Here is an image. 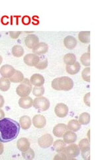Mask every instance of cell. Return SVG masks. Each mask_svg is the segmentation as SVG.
<instances>
[{
  "label": "cell",
  "instance_id": "6da1fadb",
  "mask_svg": "<svg viewBox=\"0 0 106 160\" xmlns=\"http://www.w3.org/2000/svg\"><path fill=\"white\" fill-rule=\"evenodd\" d=\"M19 123L16 120L4 118L0 119V141L7 143L16 139L20 132Z\"/></svg>",
  "mask_w": 106,
  "mask_h": 160
},
{
  "label": "cell",
  "instance_id": "7a4b0ae2",
  "mask_svg": "<svg viewBox=\"0 0 106 160\" xmlns=\"http://www.w3.org/2000/svg\"><path fill=\"white\" fill-rule=\"evenodd\" d=\"M52 88L57 91H69L74 87L73 80L67 76L55 78L51 83Z\"/></svg>",
  "mask_w": 106,
  "mask_h": 160
},
{
  "label": "cell",
  "instance_id": "3957f363",
  "mask_svg": "<svg viewBox=\"0 0 106 160\" xmlns=\"http://www.w3.org/2000/svg\"><path fill=\"white\" fill-rule=\"evenodd\" d=\"M32 91V84L28 78H24L16 89V93L20 97L29 96Z\"/></svg>",
  "mask_w": 106,
  "mask_h": 160
},
{
  "label": "cell",
  "instance_id": "277c9868",
  "mask_svg": "<svg viewBox=\"0 0 106 160\" xmlns=\"http://www.w3.org/2000/svg\"><path fill=\"white\" fill-rule=\"evenodd\" d=\"M33 106L35 109L41 112L47 111L50 108L49 100L45 97H37L33 100Z\"/></svg>",
  "mask_w": 106,
  "mask_h": 160
},
{
  "label": "cell",
  "instance_id": "5b68a950",
  "mask_svg": "<svg viewBox=\"0 0 106 160\" xmlns=\"http://www.w3.org/2000/svg\"><path fill=\"white\" fill-rule=\"evenodd\" d=\"M62 152L66 154V156L68 158V159H72L80 155V149L78 145L70 143L69 146H66L64 148Z\"/></svg>",
  "mask_w": 106,
  "mask_h": 160
},
{
  "label": "cell",
  "instance_id": "8992f818",
  "mask_svg": "<svg viewBox=\"0 0 106 160\" xmlns=\"http://www.w3.org/2000/svg\"><path fill=\"white\" fill-rule=\"evenodd\" d=\"M54 139L53 136L50 134H44L38 139V143L39 146L42 148H48L53 145Z\"/></svg>",
  "mask_w": 106,
  "mask_h": 160
},
{
  "label": "cell",
  "instance_id": "52a82bcc",
  "mask_svg": "<svg viewBox=\"0 0 106 160\" xmlns=\"http://www.w3.org/2000/svg\"><path fill=\"white\" fill-rule=\"evenodd\" d=\"M68 107L63 103H59L57 104L54 108V112L57 116L60 118H65L68 113Z\"/></svg>",
  "mask_w": 106,
  "mask_h": 160
},
{
  "label": "cell",
  "instance_id": "ba28073f",
  "mask_svg": "<svg viewBox=\"0 0 106 160\" xmlns=\"http://www.w3.org/2000/svg\"><path fill=\"white\" fill-rule=\"evenodd\" d=\"M39 57L38 55L35 53H28L26 56H25L23 60L25 64H27L29 66L35 67L39 62Z\"/></svg>",
  "mask_w": 106,
  "mask_h": 160
},
{
  "label": "cell",
  "instance_id": "9c48e42d",
  "mask_svg": "<svg viewBox=\"0 0 106 160\" xmlns=\"http://www.w3.org/2000/svg\"><path fill=\"white\" fill-rule=\"evenodd\" d=\"M39 43V38L35 34H30L25 38V43L28 48L33 49Z\"/></svg>",
  "mask_w": 106,
  "mask_h": 160
},
{
  "label": "cell",
  "instance_id": "30bf717a",
  "mask_svg": "<svg viewBox=\"0 0 106 160\" xmlns=\"http://www.w3.org/2000/svg\"><path fill=\"white\" fill-rule=\"evenodd\" d=\"M33 126L38 129L43 128L47 124V119L42 115H35L33 118Z\"/></svg>",
  "mask_w": 106,
  "mask_h": 160
},
{
  "label": "cell",
  "instance_id": "8fae6325",
  "mask_svg": "<svg viewBox=\"0 0 106 160\" xmlns=\"http://www.w3.org/2000/svg\"><path fill=\"white\" fill-rule=\"evenodd\" d=\"M68 130L67 125L64 123H58L53 128V133L54 136L57 138H62L64 133Z\"/></svg>",
  "mask_w": 106,
  "mask_h": 160
},
{
  "label": "cell",
  "instance_id": "7c38bea8",
  "mask_svg": "<svg viewBox=\"0 0 106 160\" xmlns=\"http://www.w3.org/2000/svg\"><path fill=\"white\" fill-rule=\"evenodd\" d=\"M48 50V45L44 42H39L36 46L33 49V53L40 56L46 53Z\"/></svg>",
  "mask_w": 106,
  "mask_h": 160
},
{
  "label": "cell",
  "instance_id": "4fadbf2b",
  "mask_svg": "<svg viewBox=\"0 0 106 160\" xmlns=\"http://www.w3.org/2000/svg\"><path fill=\"white\" fill-rule=\"evenodd\" d=\"M30 82L33 86L37 87L43 86L44 83V78L41 74L35 73L30 78Z\"/></svg>",
  "mask_w": 106,
  "mask_h": 160
},
{
  "label": "cell",
  "instance_id": "5bb4252c",
  "mask_svg": "<svg viewBox=\"0 0 106 160\" xmlns=\"http://www.w3.org/2000/svg\"><path fill=\"white\" fill-rule=\"evenodd\" d=\"M15 71L16 69L13 66L10 65H3L0 69V74L2 75V77L9 79L13 74Z\"/></svg>",
  "mask_w": 106,
  "mask_h": 160
},
{
  "label": "cell",
  "instance_id": "9a60e30c",
  "mask_svg": "<svg viewBox=\"0 0 106 160\" xmlns=\"http://www.w3.org/2000/svg\"><path fill=\"white\" fill-rule=\"evenodd\" d=\"M63 141L67 144L74 143L77 139V135L74 132L70 131V130H67V132L63 135Z\"/></svg>",
  "mask_w": 106,
  "mask_h": 160
},
{
  "label": "cell",
  "instance_id": "2e32d148",
  "mask_svg": "<svg viewBox=\"0 0 106 160\" xmlns=\"http://www.w3.org/2000/svg\"><path fill=\"white\" fill-rule=\"evenodd\" d=\"M19 106L23 109H29L33 106V100L31 97L25 96L21 97L19 99Z\"/></svg>",
  "mask_w": 106,
  "mask_h": 160
},
{
  "label": "cell",
  "instance_id": "e0dca14e",
  "mask_svg": "<svg viewBox=\"0 0 106 160\" xmlns=\"http://www.w3.org/2000/svg\"><path fill=\"white\" fill-rule=\"evenodd\" d=\"M30 142L29 139L26 138H21L17 140V147L19 150L21 152H25L30 148Z\"/></svg>",
  "mask_w": 106,
  "mask_h": 160
},
{
  "label": "cell",
  "instance_id": "ac0fdd59",
  "mask_svg": "<svg viewBox=\"0 0 106 160\" xmlns=\"http://www.w3.org/2000/svg\"><path fill=\"white\" fill-rule=\"evenodd\" d=\"M64 46L68 49H73L77 45V40L72 36H68L64 39Z\"/></svg>",
  "mask_w": 106,
  "mask_h": 160
},
{
  "label": "cell",
  "instance_id": "d6986e66",
  "mask_svg": "<svg viewBox=\"0 0 106 160\" xmlns=\"http://www.w3.org/2000/svg\"><path fill=\"white\" fill-rule=\"evenodd\" d=\"M19 125L23 129L27 130L30 128L31 126V119L27 116H23L20 118L19 119Z\"/></svg>",
  "mask_w": 106,
  "mask_h": 160
},
{
  "label": "cell",
  "instance_id": "ffe728a7",
  "mask_svg": "<svg viewBox=\"0 0 106 160\" xmlns=\"http://www.w3.org/2000/svg\"><path fill=\"white\" fill-rule=\"evenodd\" d=\"M80 68H81V66L78 62H76L71 66H66V70L69 75H75L78 73L80 72Z\"/></svg>",
  "mask_w": 106,
  "mask_h": 160
},
{
  "label": "cell",
  "instance_id": "44dd1931",
  "mask_svg": "<svg viewBox=\"0 0 106 160\" xmlns=\"http://www.w3.org/2000/svg\"><path fill=\"white\" fill-rule=\"evenodd\" d=\"M67 128L68 130L72 131L74 132H78L81 128V124L80 123L78 120L77 119H72L69 121L67 125Z\"/></svg>",
  "mask_w": 106,
  "mask_h": 160
},
{
  "label": "cell",
  "instance_id": "7402d4cb",
  "mask_svg": "<svg viewBox=\"0 0 106 160\" xmlns=\"http://www.w3.org/2000/svg\"><path fill=\"white\" fill-rule=\"evenodd\" d=\"M24 79L23 74L18 70H16L12 76L9 78V81L13 83H21Z\"/></svg>",
  "mask_w": 106,
  "mask_h": 160
},
{
  "label": "cell",
  "instance_id": "603a6c76",
  "mask_svg": "<svg viewBox=\"0 0 106 160\" xmlns=\"http://www.w3.org/2000/svg\"><path fill=\"white\" fill-rule=\"evenodd\" d=\"M39 62L37 64V66H35L37 69L42 70L46 69L48 66V59L46 58V56H44V55H40L39 56Z\"/></svg>",
  "mask_w": 106,
  "mask_h": 160
},
{
  "label": "cell",
  "instance_id": "cb8c5ba5",
  "mask_svg": "<svg viewBox=\"0 0 106 160\" xmlns=\"http://www.w3.org/2000/svg\"><path fill=\"white\" fill-rule=\"evenodd\" d=\"M11 86V82L9 79L6 78H0V90L2 92H7Z\"/></svg>",
  "mask_w": 106,
  "mask_h": 160
},
{
  "label": "cell",
  "instance_id": "d4e9b609",
  "mask_svg": "<svg viewBox=\"0 0 106 160\" xmlns=\"http://www.w3.org/2000/svg\"><path fill=\"white\" fill-rule=\"evenodd\" d=\"M64 63L67 66H71V65L74 64L76 62V57L74 53H67L64 56L63 58Z\"/></svg>",
  "mask_w": 106,
  "mask_h": 160
},
{
  "label": "cell",
  "instance_id": "484cf974",
  "mask_svg": "<svg viewBox=\"0 0 106 160\" xmlns=\"http://www.w3.org/2000/svg\"><path fill=\"white\" fill-rule=\"evenodd\" d=\"M78 39L83 43H89L90 42V32H80L78 33Z\"/></svg>",
  "mask_w": 106,
  "mask_h": 160
},
{
  "label": "cell",
  "instance_id": "4316f807",
  "mask_svg": "<svg viewBox=\"0 0 106 160\" xmlns=\"http://www.w3.org/2000/svg\"><path fill=\"white\" fill-rule=\"evenodd\" d=\"M53 144L54 149L57 152H62L64 148L67 146H66V143L62 139H58L57 141H55Z\"/></svg>",
  "mask_w": 106,
  "mask_h": 160
},
{
  "label": "cell",
  "instance_id": "83f0119b",
  "mask_svg": "<svg viewBox=\"0 0 106 160\" xmlns=\"http://www.w3.org/2000/svg\"><path fill=\"white\" fill-rule=\"evenodd\" d=\"M78 122L81 125H88L90 122V115L87 112L82 113L80 115Z\"/></svg>",
  "mask_w": 106,
  "mask_h": 160
},
{
  "label": "cell",
  "instance_id": "f1b7e54d",
  "mask_svg": "<svg viewBox=\"0 0 106 160\" xmlns=\"http://www.w3.org/2000/svg\"><path fill=\"white\" fill-rule=\"evenodd\" d=\"M12 54L15 57H21L24 54V49L23 47H21V46H19V45L14 46L12 48Z\"/></svg>",
  "mask_w": 106,
  "mask_h": 160
},
{
  "label": "cell",
  "instance_id": "f546056e",
  "mask_svg": "<svg viewBox=\"0 0 106 160\" xmlns=\"http://www.w3.org/2000/svg\"><path fill=\"white\" fill-rule=\"evenodd\" d=\"M80 62L84 66L90 67V53H85L82 55L80 58Z\"/></svg>",
  "mask_w": 106,
  "mask_h": 160
},
{
  "label": "cell",
  "instance_id": "4dcf8cb0",
  "mask_svg": "<svg viewBox=\"0 0 106 160\" xmlns=\"http://www.w3.org/2000/svg\"><path fill=\"white\" fill-rule=\"evenodd\" d=\"M22 156L25 159H33L35 158V152L31 148L22 152Z\"/></svg>",
  "mask_w": 106,
  "mask_h": 160
},
{
  "label": "cell",
  "instance_id": "1f68e13d",
  "mask_svg": "<svg viewBox=\"0 0 106 160\" xmlns=\"http://www.w3.org/2000/svg\"><path fill=\"white\" fill-rule=\"evenodd\" d=\"M78 146H79L80 151H81V150H82V149L90 148V140L87 138L82 139V140H80V142L78 143Z\"/></svg>",
  "mask_w": 106,
  "mask_h": 160
},
{
  "label": "cell",
  "instance_id": "d6a6232c",
  "mask_svg": "<svg viewBox=\"0 0 106 160\" xmlns=\"http://www.w3.org/2000/svg\"><path fill=\"white\" fill-rule=\"evenodd\" d=\"M33 93L36 97L43 96V94L44 93V88L43 87V86L40 87L35 86L33 89Z\"/></svg>",
  "mask_w": 106,
  "mask_h": 160
},
{
  "label": "cell",
  "instance_id": "836d02e7",
  "mask_svg": "<svg viewBox=\"0 0 106 160\" xmlns=\"http://www.w3.org/2000/svg\"><path fill=\"white\" fill-rule=\"evenodd\" d=\"M82 76L84 81L90 82V68L87 67L83 69L82 72Z\"/></svg>",
  "mask_w": 106,
  "mask_h": 160
},
{
  "label": "cell",
  "instance_id": "e575fe53",
  "mask_svg": "<svg viewBox=\"0 0 106 160\" xmlns=\"http://www.w3.org/2000/svg\"><path fill=\"white\" fill-rule=\"evenodd\" d=\"M80 152H81L83 159L85 160H89L90 159V148L82 149Z\"/></svg>",
  "mask_w": 106,
  "mask_h": 160
},
{
  "label": "cell",
  "instance_id": "d590c367",
  "mask_svg": "<svg viewBox=\"0 0 106 160\" xmlns=\"http://www.w3.org/2000/svg\"><path fill=\"white\" fill-rule=\"evenodd\" d=\"M54 159H68V158L66 156V154L62 152H58V153L55 156Z\"/></svg>",
  "mask_w": 106,
  "mask_h": 160
},
{
  "label": "cell",
  "instance_id": "8d00e7d4",
  "mask_svg": "<svg viewBox=\"0 0 106 160\" xmlns=\"http://www.w3.org/2000/svg\"><path fill=\"white\" fill-rule=\"evenodd\" d=\"M90 93H88L84 96V102L85 103V104L87 106L90 107Z\"/></svg>",
  "mask_w": 106,
  "mask_h": 160
},
{
  "label": "cell",
  "instance_id": "74e56055",
  "mask_svg": "<svg viewBox=\"0 0 106 160\" xmlns=\"http://www.w3.org/2000/svg\"><path fill=\"white\" fill-rule=\"evenodd\" d=\"M21 33V32H10L9 35L13 39H17L20 36V34Z\"/></svg>",
  "mask_w": 106,
  "mask_h": 160
},
{
  "label": "cell",
  "instance_id": "f35d334b",
  "mask_svg": "<svg viewBox=\"0 0 106 160\" xmlns=\"http://www.w3.org/2000/svg\"><path fill=\"white\" fill-rule=\"evenodd\" d=\"M31 22V18H30L28 16H25L22 18V23L24 25H28Z\"/></svg>",
  "mask_w": 106,
  "mask_h": 160
},
{
  "label": "cell",
  "instance_id": "ab89813d",
  "mask_svg": "<svg viewBox=\"0 0 106 160\" xmlns=\"http://www.w3.org/2000/svg\"><path fill=\"white\" fill-rule=\"evenodd\" d=\"M4 103H5L4 98H3V97L2 96V95L0 94V108H2L3 106Z\"/></svg>",
  "mask_w": 106,
  "mask_h": 160
},
{
  "label": "cell",
  "instance_id": "60d3db41",
  "mask_svg": "<svg viewBox=\"0 0 106 160\" xmlns=\"http://www.w3.org/2000/svg\"><path fill=\"white\" fill-rule=\"evenodd\" d=\"M3 149H4V146L2 142L0 141V155H2L3 152Z\"/></svg>",
  "mask_w": 106,
  "mask_h": 160
},
{
  "label": "cell",
  "instance_id": "b9f144b4",
  "mask_svg": "<svg viewBox=\"0 0 106 160\" xmlns=\"http://www.w3.org/2000/svg\"><path fill=\"white\" fill-rule=\"evenodd\" d=\"M5 118V113L3 112V110H2L1 108H0V119H2Z\"/></svg>",
  "mask_w": 106,
  "mask_h": 160
},
{
  "label": "cell",
  "instance_id": "7bdbcfd3",
  "mask_svg": "<svg viewBox=\"0 0 106 160\" xmlns=\"http://www.w3.org/2000/svg\"><path fill=\"white\" fill-rule=\"evenodd\" d=\"M2 62H3V58H2V56H0V65L2 64Z\"/></svg>",
  "mask_w": 106,
  "mask_h": 160
}]
</instances>
